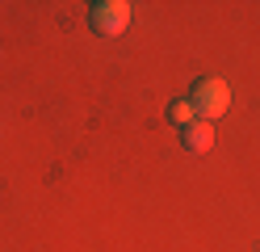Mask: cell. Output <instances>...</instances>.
Instances as JSON below:
<instances>
[{
    "label": "cell",
    "instance_id": "1",
    "mask_svg": "<svg viewBox=\"0 0 260 252\" xmlns=\"http://www.w3.org/2000/svg\"><path fill=\"white\" fill-rule=\"evenodd\" d=\"M189 101H193V109H198L202 122H214V118H222L231 109V84L222 76H206V80H198V89H193Z\"/></svg>",
    "mask_w": 260,
    "mask_h": 252
},
{
    "label": "cell",
    "instance_id": "2",
    "mask_svg": "<svg viewBox=\"0 0 260 252\" xmlns=\"http://www.w3.org/2000/svg\"><path fill=\"white\" fill-rule=\"evenodd\" d=\"M130 17H135V9L126 5V0H96L92 5V13H88V25L96 30V34H122L126 25H130Z\"/></svg>",
    "mask_w": 260,
    "mask_h": 252
},
{
    "label": "cell",
    "instance_id": "3",
    "mask_svg": "<svg viewBox=\"0 0 260 252\" xmlns=\"http://www.w3.org/2000/svg\"><path fill=\"white\" fill-rule=\"evenodd\" d=\"M181 143H185V151H193V156H206L210 147H214V122H193V126H185L181 130Z\"/></svg>",
    "mask_w": 260,
    "mask_h": 252
},
{
    "label": "cell",
    "instance_id": "4",
    "mask_svg": "<svg viewBox=\"0 0 260 252\" xmlns=\"http://www.w3.org/2000/svg\"><path fill=\"white\" fill-rule=\"evenodd\" d=\"M168 118L185 130V126H193V122H198V109H193V101H172V105H168Z\"/></svg>",
    "mask_w": 260,
    "mask_h": 252
}]
</instances>
